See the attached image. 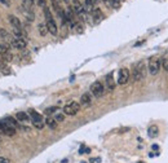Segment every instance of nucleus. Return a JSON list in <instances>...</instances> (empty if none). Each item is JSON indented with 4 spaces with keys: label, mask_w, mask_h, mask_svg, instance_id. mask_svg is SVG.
<instances>
[{
    "label": "nucleus",
    "mask_w": 168,
    "mask_h": 163,
    "mask_svg": "<svg viewBox=\"0 0 168 163\" xmlns=\"http://www.w3.org/2000/svg\"><path fill=\"white\" fill-rule=\"evenodd\" d=\"M132 74H133V79L136 82L141 80V79H144L145 76H146V65L144 61H140L135 65L133 67V71H132Z\"/></svg>",
    "instance_id": "nucleus-1"
},
{
    "label": "nucleus",
    "mask_w": 168,
    "mask_h": 163,
    "mask_svg": "<svg viewBox=\"0 0 168 163\" xmlns=\"http://www.w3.org/2000/svg\"><path fill=\"white\" fill-rule=\"evenodd\" d=\"M79 110H80V104L76 102V101H71V102H69L67 105H65L64 114H66V115H75Z\"/></svg>",
    "instance_id": "nucleus-2"
},
{
    "label": "nucleus",
    "mask_w": 168,
    "mask_h": 163,
    "mask_svg": "<svg viewBox=\"0 0 168 163\" xmlns=\"http://www.w3.org/2000/svg\"><path fill=\"white\" fill-rule=\"evenodd\" d=\"M147 67H149V73L151 75H156L159 73V69H161V61L155 57H151L149 60V64H147Z\"/></svg>",
    "instance_id": "nucleus-3"
},
{
    "label": "nucleus",
    "mask_w": 168,
    "mask_h": 163,
    "mask_svg": "<svg viewBox=\"0 0 168 163\" xmlns=\"http://www.w3.org/2000/svg\"><path fill=\"white\" fill-rule=\"evenodd\" d=\"M0 133H4L5 136H13L16 133V128L8 124L5 121H0Z\"/></svg>",
    "instance_id": "nucleus-4"
},
{
    "label": "nucleus",
    "mask_w": 168,
    "mask_h": 163,
    "mask_svg": "<svg viewBox=\"0 0 168 163\" xmlns=\"http://www.w3.org/2000/svg\"><path fill=\"white\" fill-rule=\"evenodd\" d=\"M91 92L94 97H101L103 93H105V88L101 82H94L92 85H91Z\"/></svg>",
    "instance_id": "nucleus-5"
},
{
    "label": "nucleus",
    "mask_w": 168,
    "mask_h": 163,
    "mask_svg": "<svg viewBox=\"0 0 168 163\" xmlns=\"http://www.w3.org/2000/svg\"><path fill=\"white\" fill-rule=\"evenodd\" d=\"M11 46L16 49H25L26 46H27V41H26L25 38H14L11 40Z\"/></svg>",
    "instance_id": "nucleus-6"
},
{
    "label": "nucleus",
    "mask_w": 168,
    "mask_h": 163,
    "mask_svg": "<svg viewBox=\"0 0 168 163\" xmlns=\"http://www.w3.org/2000/svg\"><path fill=\"white\" fill-rule=\"evenodd\" d=\"M129 80V70L126 67H123L119 70V75H118V83L119 84H126Z\"/></svg>",
    "instance_id": "nucleus-7"
},
{
    "label": "nucleus",
    "mask_w": 168,
    "mask_h": 163,
    "mask_svg": "<svg viewBox=\"0 0 168 163\" xmlns=\"http://www.w3.org/2000/svg\"><path fill=\"white\" fill-rule=\"evenodd\" d=\"M92 104V97H91V93H84L80 97V106H89Z\"/></svg>",
    "instance_id": "nucleus-8"
},
{
    "label": "nucleus",
    "mask_w": 168,
    "mask_h": 163,
    "mask_svg": "<svg viewBox=\"0 0 168 163\" xmlns=\"http://www.w3.org/2000/svg\"><path fill=\"white\" fill-rule=\"evenodd\" d=\"M74 12L78 14V16H83L84 14V5L80 4L79 0H74Z\"/></svg>",
    "instance_id": "nucleus-9"
},
{
    "label": "nucleus",
    "mask_w": 168,
    "mask_h": 163,
    "mask_svg": "<svg viewBox=\"0 0 168 163\" xmlns=\"http://www.w3.org/2000/svg\"><path fill=\"white\" fill-rule=\"evenodd\" d=\"M47 27H48V31L52 34V35H57V25L55 22V20H49L47 21Z\"/></svg>",
    "instance_id": "nucleus-10"
},
{
    "label": "nucleus",
    "mask_w": 168,
    "mask_h": 163,
    "mask_svg": "<svg viewBox=\"0 0 168 163\" xmlns=\"http://www.w3.org/2000/svg\"><path fill=\"white\" fill-rule=\"evenodd\" d=\"M106 88H108V91H113L115 88V82L113 79V73L106 75Z\"/></svg>",
    "instance_id": "nucleus-11"
},
{
    "label": "nucleus",
    "mask_w": 168,
    "mask_h": 163,
    "mask_svg": "<svg viewBox=\"0 0 168 163\" xmlns=\"http://www.w3.org/2000/svg\"><path fill=\"white\" fill-rule=\"evenodd\" d=\"M29 117L32 119V122H40L41 121V115L38 113V111H35L34 109L29 110Z\"/></svg>",
    "instance_id": "nucleus-12"
},
{
    "label": "nucleus",
    "mask_w": 168,
    "mask_h": 163,
    "mask_svg": "<svg viewBox=\"0 0 168 163\" xmlns=\"http://www.w3.org/2000/svg\"><path fill=\"white\" fill-rule=\"evenodd\" d=\"M9 22L13 26V29H22V25H21V21L17 18L14 16H9Z\"/></svg>",
    "instance_id": "nucleus-13"
},
{
    "label": "nucleus",
    "mask_w": 168,
    "mask_h": 163,
    "mask_svg": "<svg viewBox=\"0 0 168 163\" xmlns=\"http://www.w3.org/2000/svg\"><path fill=\"white\" fill-rule=\"evenodd\" d=\"M92 16H93V18H94L96 22H100L103 18V14H102L101 9H98V8H94V9L92 11Z\"/></svg>",
    "instance_id": "nucleus-14"
},
{
    "label": "nucleus",
    "mask_w": 168,
    "mask_h": 163,
    "mask_svg": "<svg viewBox=\"0 0 168 163\" xmlns=\"http://www.w3.org/2000/svg\"><path fill=\"white\" fill-rule=\"evenodd\" d=\"M147 133H149V137H156L158 133H159V128L158 126H150L149 127V130H147Z\"/></svg>",
    "instance_id": "nucleus-15"
},
{
    "label": "nucleus",
    "mask_w": 168,
    "mask_h": 163,
    "mask_svg": "<svg viewBox=\"0 0 168 163\" xmlns=\"http://www.w3.org/2000/svg\"><path fill=\"white\" fill-rule=\"evenodd\" d=\"M16 118H17V121L27 122V121H29V114H27V113H25V111H20V113H17Z\"/></svg>",
    "instance_id": "nucleus-16"
},
{
    "label": "nucleus",
    "mask_w": 168,
    "mask_h": 163,
    "mask_svg": "<svg viewBox=\"0 0 168 163\" xmlns=\"http://www.w3.org/2000/svg\"><path fill=\"white\" fill-rule=\"evenodd\" d=\"M46 124L49 128H52V130H56V128H57V121H56V119H53V118H48L46 121Z\"/></svg>",
    "instance_id": "nucleus-17"
},
{
    "label": "nucleus",
    "mask_w": 168,
    "mask_h": 163,
    "mask_svg": "<svg viewBox=\"0 0 168 163\" xmlns=\"http://www.w3.org/2000/svg\"><path fill=\"white\" fill-rule=\"evenodd\" d=\"M38 29H39V34H40L41 36H46V35H47V32H48V27H47V25L40 23L39 26H38Z\"/></svg>",
    "instance_id": "nucleus-18"
},
{
    "label": "nucleus",
    "mask_w": 168,
    "mask_h": 163,
    "mask_svg": "<svg viewBox=\"0 0 168 163\" xmlns=\"http://www.w3.org/2000/svg\"><path fill=\"white\" fill-rule=\"evenodd\" d=\"M22 4L25 7V9L31 11L32 9V5H34V0H22Z\"/></svg>",
    "instance_id": "nucleus-19"
},
{
    "label": "nucleus",
    "mask_w": 168,
    "mask_h": 163,
    "mask_svg": "<svg viewBox=\"0 0 168 163\" xmlns=\"http://www.w3.org/2000/svg\"><path fill=\"white\" fill-rule=\"evenodd\" d=\"M4 121H5L8 124H11L12 127H14V128H16V126H18V123H17V119H14L13 117H7Z\"/></svg>",
    "instance_id": "nucleus-20"
},
{
    "label": "nucleus",
    "mask_w": 168,
    "mask_h": 163,
    "mask_svg": "<svg viewBox=\"0 0 168 163\" xmlns=\"http://www.w3.org/2000/svg\"><path fill=\"white\" fill-rule=\"evenodd\" d=\"M57 110H58L57 106H49V108H47L46 110H44V113H46L47 115H52V114H55Z\"/></svg>",
    "instance_id": "nucleus-21"
},
{
    "label": "nucleus",
    "mask_w": 168,
    "mask_h": 163,
    "mask_svg": "<svg viewBox=\"0 0 168 163\" xmlns=\"http://www.w3.org/2000/svg\"><path fill=\"white\" fill-rule=\"evenodd\" d=\"M110 4L114 9H118V8H120V0H110Z\"/></svg>",
    "instance_id": "nucleus-22"
},
{
    "label": "nucleus",
    "mask_w": 168,
    "mask_h": 163,
    "mask_svg": "<svg viewBox=\"0 0 168 163\" xmlns=\"http://www.w3.org/2000/svg\"><path fill=\"white\" fill-rule=\"evenodd\" d=\"M161 65L163 66L164 70L168 71V58H162V60H161Z\"/></svg>",
    "instance_id": "nucleus-23"
},
{
    "label": "nucleus",
    "mask_w": 168,
    "mask_h": 163,
    "mask_svg": "<svg viewBox=\"0 0 168 163\" xmlns=\"http://www.w3.org/2000/svg\"><path fill=\"white\" fill-rule=\"evenodd\" d=\"M74 27H75L76 32H83V25L82 23H75Z\"/></svg>",
    "instance_id": "nucleus-24"
},
{
    "label": "nucleus",
    "mask_w": 168,
    "mask_h": 163,
    "mask_svg": "<svg viewBox=\"0 0 168 163\" xmlns=\"http://www.w3.org/2000/svg\"><path fill=\"white\" fill-rule=\"evenodd\" d=\"M34 123V126L36 127V128H39V130H41V128L44 127V123H43V121H40V122H32Z\"/></svg>",
    "instance_id": "nucleus-25"
},
{
    "label": "nucleus",
    "mask_w": 168,
    "mask_h": 163,
    "mask_svg": "<svg viewBox=\"0 0 168 163\" xmlns=\"http://www.w3.org/2000/svg\"><path fill=\"white\" fill-rule=\"evenodd\" d=\"M79 153H80V154H83V153H89V149H88V148H85L84 145H82V146H80V149H79Z\"/></svg>",
    "instance_id": "nucleus-26"
},
{
    "label": "nucleus",
    "mask_w": 168,
    "mask_h": 163,
    "mask_svg": "<svg viewBox=\"0 0 168 163\" xmlns=\"http://www.w3.org/2000/svg\"><path fill=\"white\" fill-rule=\"evenodd\" d=\"M64 119H65L64 114H57V115H56V121H57V122H62Z\"/></svg>",
    "instance_id": "nucleus-27"
},
{
    "label": "nucleus",
    "mask_w": 168,
    "mask_h": 163,
    "mask_svg": "<svg viewBox=\"0 0 168 163\" xmlns=\"http://www.w3.org/2000/svg\"><path fill=\"white\" fill-rule=\"evenodd\" d=\"M0 163H11V161L8 158H4V157H0Z\"/></svg>",
    "instance_id": "nucleus-28"
},
{
    "label": "nucleus",
    "mask_w": 168,
    "mask_h": 163,
    "mask_svg": "<svg viewBox=\"0 0 168 163\" xmlns=\"http://www.w3.org/2000/svg\"><path fill=\"white\" fill-rule=\"evenodd\" d=\"M36 2H38V4H39L40 7L46 8V0H36Z\"/></svg>",
    "instance_id": "nucleus-29"
},
{
    "label": "nucleus",
    "mask_w": 168,
    "mask_h": 163,
    "mask_svg": "<svg viewBox=\"0 0 168 163\" xmlns=\"http://www.w3.org/2000/svg\"><path fill=\"white\" fill-rule=\"evenodd\" d=\"M0 3H3V4H5L7 7H9V5H11V2H9V0H0Z\"/></svg>",
    "instance_id": "nucleus-30"
},
{
    "label": "nucleus",
    "mask_w": 168,
    "mask_h": 163,
    "mask_svg": "<svg viewBox=\"0 0 168 163\" xmlns=\"http://www.w3.org/2000/svg\"><path fill=\"white\" fill-rule=\"evenodd\" d=\"M102 2L108 5V7H111V4H110V0H102Z\"/></svg>",
    "instance_id": "nucleus-31"
},
{
    "label": "nucleus",
    "mask_w": 168,
    "mask_h": 163,
    "mask_svg": "<svg viewBox=\"0 0 168 163\" xmlns=\"http://www.w3.org/2000/svg\"><path fill=\"white\" fill-rule=\"evenodd\" d=\"M91 2H92V4H93V5H94V4H96V3H98V0H91Z\"/></svg>",
    "instance_id": "nucleus-32"
},
{
    "label": "nucleus",
    "mask_w": 168,
    "mask_h": 163,
    "mask_svg": "<svg viewBox=\"0 0 168 163\" xmlns=\"http://www.w3.org/2000/svg\"><path fill=\"white\" fill-rule=\"evenodd\" d=\"M138 163H145V162H138Z\"/></svg>",
    "instance_id": "nucleus-33"
},
{
    "label": "nucleus",
    "mask_w": 168,
    "mask_h": 163,
    "mask_svg": "<svg viewBox=\"0 0 168 163\" xmlns=\"http://www.w3.org/2000/svg\"><path fill=\"white\" fill-rule=\"evenodd\" d=\"M64 2H66V3H67V0H64Z\"/></svg>",
    "instance_id": "nucleus-34"
}]
</instances>
